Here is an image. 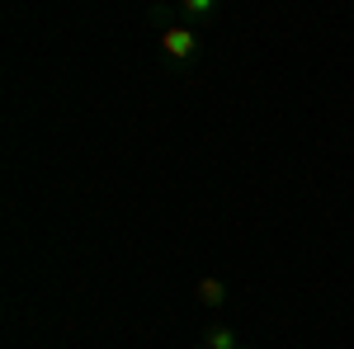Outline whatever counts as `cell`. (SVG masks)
<instances>
[{
    "label": "cell",
    "instance_id": "6",
    "mask_svg": "<svg viewBox=\"0 0 354 349\" xmlns=\"http://www.w3.org/2000/svg\"><path fill=\"white\" fill-rule=\"evenodd\" d=\"M203 349H208V345H203Z\"/></svg>",
    "mask_w": 354,
    "mask_h": 349
},
{
    "label": "cell",
    "instance_id": "5",
    "mask_svg": "<svg viewBox=\"0 0 354 349\" xmlns=\"http://www.w3.org/2000/svg\"><path fill=\"white\" fill-rule=\"evenodd\" d=\"M236 349H241V345H236Z\"/></svg>",
    "mask_w": 354,
    "mask_h": 349
},
{
    "label": "cell",
    "instance_id": "3",
    "mask_svg": "<svg viewBox=\"0 0 354 349\" xmlns=\"http://www.w3.org/2000/svg\"><path fill=\"white\" fill-rule=\"evenodd\" d=\"M208 349H236V335H232L227 326H213V330H208Z\"/></svg>",
    "mask_w": 354,
    "mask_h": 349
},
{
    "label": "cell",
    "instance_id": "4",
    "mask_svg": "<svg viewBox=\"0 0 354 349\" xmlns=\"http://www.w3.org/2000/svg\"><path fill=\"white\" fill-rule=\"evenodd\" d=\"M185 15H194V19L208 15V0H185Z\"/></svg>",
    "mask_w": 354,
    "mask_h": 349
},
{
    "label": "cell",
    "instance_id": "1",
    "mask_svg": "<svg viewBox=\"0 0 354 349\" xmlns=\"http://www.w3.org/2000/svg\"><path fill=\"white\" fill-rule=\"evenodd\" d=\"M161 48H165V57H175V62H189V57L198 53V33L185 28V24H170L161 33Z\"/></svg>",
    "mask_w": 354,
    "mask_h": 349
},
{
    "label": "cell",
    "instance_id": "2",
    "mask_svg": "<svg viewBox=\"0 0 354 349\" xmlns=\"http://www.w3.org/2000/svg\"><path fill=\"white\" fill-rule=\"evenodd\" d=\"M198 297H203L208 307H222V302H227V288H222L218 279H198Z\"/></svg>",
    "mask_w": 354,
    "mask_h": 349
}]
</instances>
